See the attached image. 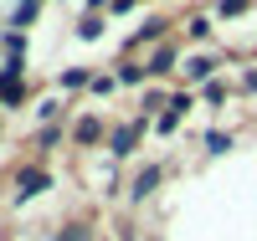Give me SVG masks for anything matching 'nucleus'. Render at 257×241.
<instances>
[{"mask_svg": "<svg viewBox=\"0 0 257 241\" xmlns=\"http://www.w3.org/2000/svg\"><path fill=\"white\" fill-rule=\"evenodd\" d=\"M47 185H52V174H47V169H36V164H26V169L16 174V195H21V200H31V195H41Z\"/></svg>", "mask_w": 257, "mask_h": 241, "instance_id": "nucleus-1", "label": "nucleus"}, {"mask_svg": "<svg viewBox=\"0 0 257 241\" xmlns=\"http://www.w3.org/2000/svg\"><path fill=\"white\" fill-rule=\"evenodd\" d=\"M185 108H190V93H180V98H170V103H165V113H160V134H175Z\"/></svg>", "mask_w": 257, "mask_h": 241, "instance_id": "nucleus-2", "label": "nucleus"}, {"mask_svg": "<svg viewBox=\"0 0 257 241\" xmlns=\"http://www.w3.org/2000/svg\"><path fill=\"white\" fill-rule=\"evenodd\" d=\"M139 134H144V123H123L118 134H113V154L123 159V154H134V144H139Z\"/></svg>", "mask_w": 257, "mask_h": 241, "instance_id": "nucleus-3", "label": "nucleus"}, {"mask_svg": "<svg viewBox=\"0 0 257 241\" xmlns=\"http://www.w3.org/2000/svg\"><path fill=\"white\" fill-rule=\"evenodd\" d=\"M211 72H216V62H211V57H190V62H185V77H190V82H206Z\"/></svg>", "mask_w": 257, "mask_h": 241, "instance_id": "nucleus-4", "label": "nucleus"}, {"mask_svg": "<svg viewBox=\"0 0 257 241\" xmlns=\"http://www.w3.org/2000/svg\"><path fill=\"white\" fill-rule=\"evenodd\" d=\"M170 67H175V47H160L155 57H149V67H144V72H155V77H165Z\"/></svg>", "mask_w": 257, "mask_h": 241, "instance_id": "nucleus-5", "label": "nucleus"}, {"mask_svg": "<svg viewBox=\"0 0 257 241\" xmlns=\"http://www.w3.org/2000/svg\"><path fill=\"white\" fill-rule=\"evenodd\" d=\"M155 185H160V169H155V164H149V169L139 174V180H134V190H128V195H134V200H144V195H149V190H155Z\"/></svg>", "mask_w": 257, "mask_h": 241, "instance_id": "nucleus-6", "label": "nucleus"}, {"mask_svg": "<svg viewBox=\"0 0 257 241\" xmlns=\"http://www.w3.org/2000/svg\"><path fill=\"white\" fill-rule=\"evenodd\" d=\"M72 134H77V144H98V139H103V123H98V118H82Z\"/></svg>", "mask_w": 257, "mask_h": 241, "instance_id": "nucleus-7", "label": "nucleus"}, {"mask_svg": "<svg viewBox=\"0 0 257 241\" xmlns=\"http://www.w3.org/2000/svg\"><path fill=\"white\" fill-rule=\"evenodd\" d=\"M160 36H165V21H144V26H139V36H134V41H139V47H144V41H160Z\"/></svg>", "mask_w": 257, "mask_h": 241, "instance_id": "nucleus-8", "label": "nucleus"}, {"mask_svg": "<svg viewBox=\"0 0 257 241\" xmlns=\"http://www.w3.org/2000/svg\"><path fill=\"white\" fill-rule=\"evenodd\" d=\"M6 52L21 62V57H26V36H21V31H6Z\"/></svg>", "mask_w": 257, "mask_h": 241, "instance_id": "nucleus-9", "label": "nucleus"}, {"mask_svg": "<svg viewBox=\"0 0 257 241\" xmlns=\"http://www.w3.org/2000/svg\"><path fill=\"white\" fill-rule=\"evenodd\" d=\"M82 82H93L82 67H67V72H62V87H82Z\"/></svg>", "mask_w": 257, "mask_h": 241, "instance_id": "nucleus-10", "label": "nucleus"}, {"mask_svg": "<svg viewBox=\"0 0 257 241\" xmlns=\"http://www.w3.org/2000/svg\"><path fill=\"white\" fill-rule=\"evenodd\" d=\"M206 149H211V154H226L231 139H226V134H206Z\"/></svg>", "mask_w": 257, "mask_h": 241, "instance_id": "nucleus-11", "label": "nucleus"}, {"mask_svg": "<svg viewBox=\"0 0 257 241\" xmlns=\"http://www.w3.org/2000/svg\"><path fill=\"white\" fill-rule=\"evenodd\" d=\"M57 139H62V128H57V123H47V128H41V149H52Z\"/></svg>", "mask_w": 257, "mask_h": 241, "instance_id": "nucleus-12", "label": "nucleus"}, {"mask_svg": "<svg viewBox=\"0 0 257 241\" xmlns=\"http://www.w3.org/2000/svg\"><path fill=\"white\" fill-rule=\"evenodd\" d=\"M77 31H82V36H88V41H93V36L103 31V21H98V16H88V21H82V26H77Z\"/></svg>", "mask_w": 257, "mask_h": 241, "instance_id": "nucleus-13", "label": "nucleus"}, {"mask_svg": "<svg viewBox=\"0 0 257 241\" xmlns=\"http://www.w3.org/2000/svg\"><path fill=\"white\" fill-rule=\"evenodd\" d=\"M190 36H201V41H206V36H211V21H206V16H196V21H190Z\"/></svg>", "mask_w": 257, "mask_h": 241, "instance_id": "nucleus-14", "label": "nucleus"}, {"mask_svg": "<svg viewBox=\"0 0 257 241\" xmlns=\"http://www.w3.org/2000/svg\"><path fill=\"white\" fill-rule=\"evenodd\" d=\"M247 11V0H221V16H242Z\"/></svg>", "mask_w": 257, "mask_h": 241, "instance_id": "nucleus-15", "label": "nucleus"}, {"mask_svg": "<svg viewBox=\"0 0 257 241\" xmlns=\"http://www.w3.org/2000/svg\"><path fill=\"white\" fill-rule=\"evenodd\" d=\"M62 241H88V226H72V231L62 236Z\"/></svg>", "mask_w": 257, "mask_h": 241, "instance_id": "nucleus-16", "label": "nucleus"}, {"mask_svg": "<svg viewBox=\"0 0 257 241\" xmlns=\"http://www.w3.org/2000/svg\"><path fill=\"white\" fill-rule=\"evenodd\" d=\"M21 6H36V0H21Z\"/></svg>", "mask_w": 257, "mask_h": 241, "instance_id": "nucleus-17", "label": "nucleus"}]
</instances>
